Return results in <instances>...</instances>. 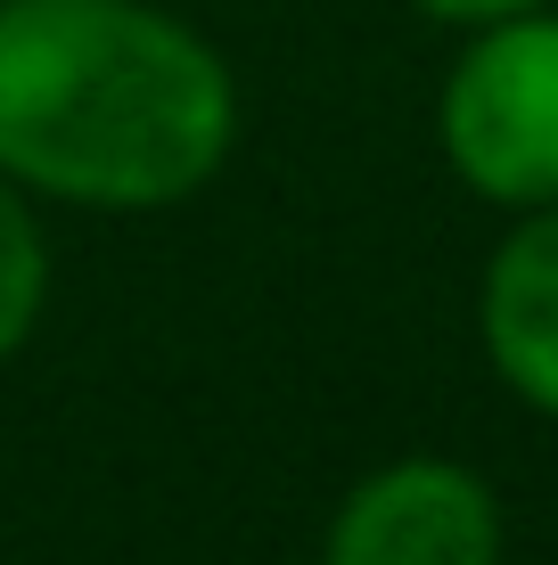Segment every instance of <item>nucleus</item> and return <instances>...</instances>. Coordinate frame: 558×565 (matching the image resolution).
Returning <instances> with one entry per match:
<instances>
[{
	"label": "nucleus",
	"mask_w": 558,
	"mask_h": 565,
	"mask_svg": "<svg viewBox=\"0 0 558 565\" xmlns=\"http://www.w3.org/2000/svg\"><path fill=\"white\" fill-rule=\"evenodd\" d=\"M444 164L493 205H558V17L476 25L435 99Z\"/></svg>",
	"instance_id": "obj_2"
},
{
	"label": "nucleus",
	"mask_w": 558,
	"mask_h": 565,
	"mask_svg": "<svg viewBox=\"0 0 558 565\" xmlns=\"http://www.w3.org/2000/svg\"><path fill=\"white\" fill-rule=\"evenodd\" d=\"M239 140L214 42L148 0H0V172L91 213L198 198Z\"/></svg>",
	"instance_id": "obj_1"
},
{
	"label": "nucleus",
	"mask_w": 558,
	"mask_h": 565,
	"mask_svg": "<svg viewBox=\"0 0 558 565\" xmlns=\"http://www.w3.org/2000/svg\"><path fill=\"white\" fill-rule=\"evenodd\" d=\"M42 303H50V246H42V222H33L25 189L0 172V361L42 328Z\"/></svg>",
	"instance_id": "obj_5"
},
{
	"label": "nucleus",
	"mask_w": 558,
	"mask_h": 565,
	"mask_svg": "<svg viewBox=\"0 0 558 565\" xmlns=\"http://www.w3.org/2000/svg\"><path fill=\"white\" fill-rule=\"evenodd\" d=\"M320 565H502V500L460 459H394L345 492Z\"/></svg>",
	"instance_id": "obj_3"
},
{
	"label": "nucleus",
	"mask_w": 558,
	"mask_h": 565,
	"mask_svg": "<svg viewBox=\"0 0 558 565\" xmlns=\"http://www.w3.org/2000/svg\"><path fill=\"white\" fill-rule=\"evenodd\" d=\"M476 337H485L493 377L526 411L558 418V205H534L493 246L485 287H476Z\"/></svg>",
	"instance_id": "obj_4"
},
{
	"label": "nucleus",
	"mask_w": 558,
	"mask_h": 565,
	"mask_svg": "<svg viewBox=\"0 0 558 565\" xmlns=\"http://www.w3.org/2000/svg\"><path fill=\"white\" fill-rule=\"evenodd\" d=\"M419 9L435 17V25H502V17H526V9H543V0H419Z\"/></svg>",
	"instance_id": "obj_6"
}]
</instances>
